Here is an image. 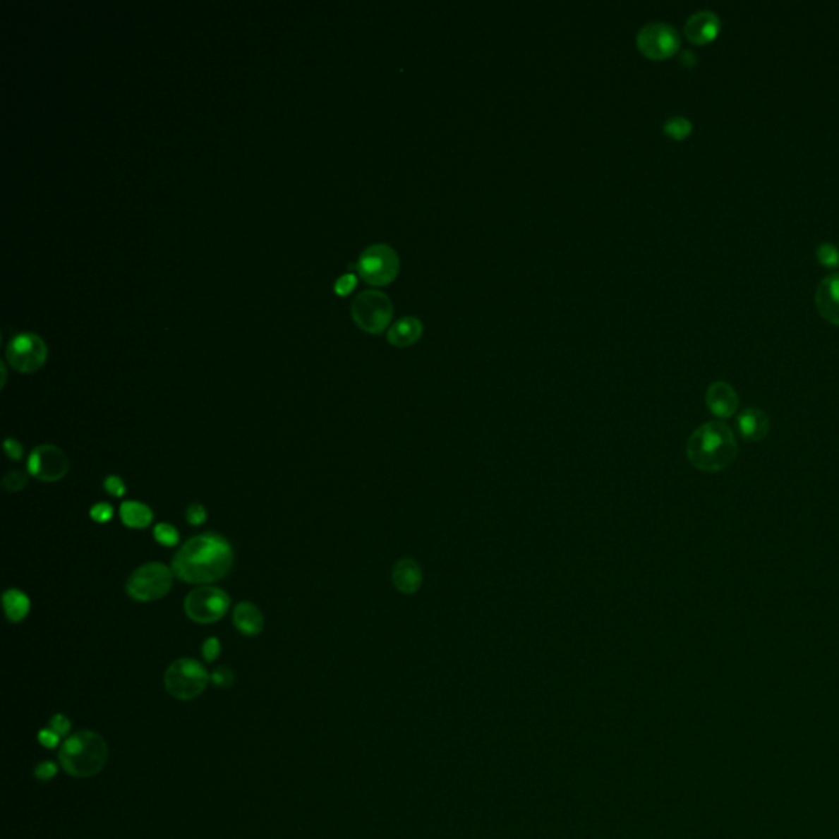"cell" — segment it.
<instances>
[{
	"label": "cell",
	"mask_w": 839,
	"mask_h": 839,
	"mask_svg": "<svg viewBox=\"0 0 839 839\" xmlns=\"http://www.w3.org/2000/svg\"><path fill=\"white\" fill-rule=\"evenodd\" d=\"M38 741L42 742V744L44 747H48V749H53V747H56V746L59 744L61 736L58 733H56V731L51 730V728H47V730L40 731V733H38Z\"/></svg>",
	"instance_id": "cell-33"
},
{
	"label": "cell",
	"mask_w": 839,
	"mask_h": 839,
	"mask_svg": "<svg viewBox=\"0 0 839 839\" xmlns=\"http://www.w3.org/2000/svg\"><path fill=\"white\" fill-rule=\"evenodd\" d=\"M4 449H5V452H7V456L10 457V459H13V461H18L23 457L22 445H20L18 441L13 438H7L4 441Z\"/></svg>",
	"instance_id": "cell-34"
},
{
	"label": "cell",
	"mask_w": 839,
	"mask_h": 839,
	"mask_svg": "<svg viewBox=\"0 0 839 839\" xmlns=\"http://www.w3.org/2000/svg\"><path fill=\"white\" fill-rule=\"evenodd\" d=\"M220 651H222V644L217 638L205 639V643H203V646H202L203 659H205L207 663H213V660L220 656Z\"/></svg>",
	"instance_id": "cell-30"
},
{
	"label": "cell",
	"mask_w": 839,
	"mask_h": 839,
	"mask_svg": "<svg viewBox=\"0 0 839 839\" xmlns=\"http://www.w3.org/2000/svg\"><path fill=\"white\" fill-rule=\"evenodd\" d=\"M664 131L665 135L670 136L672 140H685L692 133V121L680 115L670 116L664 123Z\"/></svg>",
	"instance_id": "cell-21"
},
{
	"label": "cell",
	"mask_w": 839,
	"mask_h": 839,
	"mask_svg": "<svg viewBox=\"0 0 839 839\" xmlns=\"http://www.w3.org/2000/svg\"><path fill=\"white\" fill-rule=\"evenodd\" d=\"M120 518H121V521H123V525H126L128 528H136V530H141V528H146L151 525L152 510L148 505H146V503L130 500V502L121 503Z\"/></svg>",
	"instance_id": "cell-19"
},
{
	"label": "cell",
	"mask_w": 839,
	"mask_h": 839,
	"mask_svg": "<svg viewBox=\"0 0 839 839\" xmlns=\"http://www.w3.org/2000/svg\"><path fill=\"white\" fill-rule=\"evenodd\" d=\"M172 569L161 562H148L136 569L126 581V593L138 602L159 600L171 591Z\"/></svg>",
	"instance_id": "cell-7"
},
{
	"label": "cell",
	"mask_w": 839,
	"mask_h": 839,
	"mask_svg": "<svg viewBox=\"0 0 839 839\" xmlns=\"http://www.w3.org/2000/svg\"><path fill=\"white\" fill-rule=\"evenodd\" d=\"M4 610L12 623H18L30 612V598L22 591L10 588L4 593Z\"/></svg>",
	"instance_id": "cell-20"
},
{
	"label": "cell",
	"mask_w": 839,
	"mask_h": 839,
	"mask_svg": "<svg viewBox=\"0 0 839 839\" xmlns=\"http://www.w3.org/2000/svg\"><path fill=\"white\" fill-rule=\"evenodd\" d=\"M685 37L695 44H705L713 42L720 33V18L711 10H700L692 15L685 22Z\"/></svg>",
	"instance_id": "cell-15"
},
{
	"label": "cell",
	"mask_w": 839,
	"mask_h": 839,
	"mask_svg": "<svg viewBox=\"0 0 839 839\" xmlns=\"http://www.w3.org/2000/svg\"><path fill=\"white\" fill-rule=\"evenodd\" d=\"M210 675L195 659H177L167 668L164 685L167 694L177 700H192L205 690Z\"/></svg>",
	"instance_id": "cell-4"
},
{
	"label": "cell",
	"mask_w": 839,
	"mask_h": 839,
	"mask_svg": "<svg viewBox=\"0 0 839 839\" xmlns=\"http://www.w3.org/2000/svg\"><path fill=\"white\" fill-rule=\"evenodd\" d=\"M90 518L97 523L110 521L111 518H114V507H111L110 503H104V502L95 503V505L90 508Z\"/></svg>",
	"instance_id": "cell-26"
},
{
	"label": "cell",
	"mask_w": 839,
	"mask_h": 839,
	"mask_svg": "<svg viewBox=\"0 0 839 839\" xmlns=\"http://www.w3.org/2000/svg\"><path fill=\"white\" fill-rule=\"evenodd\" d=\"M233 623L246 636H256L264 628V617L254 603L241 602L233 610Z\"/></svg>",
	"instance_id": "cell-18"
},
{
	"label": "cell",
	"mask_w": 839,
	"mask_h": 839,
	"mask_svg": "<svg viewBox=\"0 0 839 839\" xmlns=\"http://www.w3.org/2000/svg\"><path fill=\"white\" fill-rule=\"evenodd\" d=\"M394 315L390 298L380 291H364L351 305V317L366 333L379 334L389 327Z\"/></svg>",
	"instance_id": "cell-6"
},
{
	"label": "cell",
	"mask_w": 839,
	"mask_h": 839,
	"mask_svg": "<svg viewBox=\"0 0 839 839\" xmlns=\"http://www.w3.org/2000/svg\"><path fill=\"white\" fill-rule=\"evenodd\" d=\"M56 772H58V767H56L53 762L44 761V762H42V764L37 766V769H35V775H37V779H40V780H49L56 775Z\"/></svg>",
	"instance_id": "cell-32"
},
{
	"label": "cell",
	"mask_w": 839,
	"mask_h": 839,
	"mask_svg": "<svg viewBox=\"0 0 839 839\" xmlns=\"http://www.w3.org/2000/svg\"><path fill=\"white\" fill-rule=\"evenodd\" d=\"M392 584L397 591L405 595L418 592L423 584V572H421L420 564L411 557L397 561L392 569Z\"/></svg>",
	"instance_id": "cell-16"
},
{
	"label": "cell",
	"mask_w": 839,
	"mask_h": 839,
	"mask_svg": "<svg viewBox=\"0 0 839 839\" xmlns=\"http://www.w3.org/2000/svg\"><path fill=\"white\" fill-rule=\"evenodd\" d=\"M2 487L7 492H20L27 487V476L20 471H10L4 476Z\"/></svg>",
	"instance_id": "cell-24"
},
{
	"label": "cell",
	"mask_w": 839,
	"mask_h": 839,
	"mask_svg": "<svg viewBox=\"0 0 839 839\" xmlns=\"http://www.w3.org/2000/svg\"><path fill=\"white\" fill-rule=\"evenodd\" d=\"M59 762L69 775L85 779L94 777L104 769L109 747L105 740L94 731H79L71 735L61 744L58 752Z\"/></svg>",
	"instance_id": "cell-3"
},
{
	"label": "cell",
	"mask_w": 839,
	"mask_h": 839,
	"mask_svg": "<svg viewBox=\"0 0 839 839\" xmlns=\"http://www.w3.org/2000/svg\"><path fill=\"white\" fill-rule=\"evenodd\" d=\"M638 49L649 59H668L680 48V37L672 25L648 23L639 30L636 37Z\"/></svg>",
	"instance_id": "cell-10"
},
{
	"label": "cell",
	"mask_w": 839,
	"mask_h": 839,
	"mask_svg": "<svg viewBox=\"0 0 839 839\" xmlns=\"http://www.w3.org/2000/svg\"><path fill=\"white\" fill-rule=\"evenodd\" d=\"M104 487H105V490L114 497H123L126 492L125 482L121 481V477H119V476L107 477V479L104 481Z\"/></svg>",
	"instance_id": "cell-29"
},
{
	"label": "cell",
	"mask_w": 839,
	"mask_h": 839,
	"mask_svg": "<svg viewBox=\"0 0 839 839\" xmlns=\"http://www.w3.org/2000/svg\"><path fill=\"white\" fill-rule=\"evenodd\" d=\"M230 608V597L222 588L212 586L197 587L187 595L184 602L186 615L195 623H215L225 617Z\"/></svg>",
	"instance_id": "cell-9"
},
{
	"label": "cell",
	"mask_w": 839,
	"mask_h": 839,
	"mask_svg": "<svg viewBox=\"0 0 839 839\" xmlns=\"http://www.w3.org/2000/svg\"><path fill=\"white\" fill-rule=\"evenodd\" d=\"M735 431L725 421L715 420L699 426L687 441V459L701 472H721L738 457Z\"/></svg>",
	"instance_id": "cell-2"
},
{
	"label": "cell",
	"mask_w": 839,
	"mask_h": 839,
	"mask_svg": "<svg viewBox=\"0 0 839 839\" xmlns=\"http://www.w3.org/2000/svg\"><path fill=\"white\" fill-rule=\"evenodd\" d=\"M152 535H155V540L157 543H161L162 546H166V548L176 546V544L181 540L179 531L176 530V526L169 525V523H159V525H156Z\"/></svg>",
	"instance_id": "cell-22"
},
{
	"label": "cell",
	"mask_w": 839,
	"mask_h": 839,
	"mask_svg": "<svg viewBox=\"0 0 839 839\" xmlns=\"http://www.w3.org/2000/svg\"><path fill=\"white\" fill-rule=\"evenodd\" d=\"M423 334V323L415 317H405L395 322L387 332V342L397 348H409Z\"/></svg>",
	"instance_id": "cell-17"
},
{
	"label": "cell",
	"mask_w": 839,
	"mask_h": 839,
	"mask_svg": "<svg viewBox=\"0 0 839 839\" xmlns=\"http://www.w3.org/2000/svg\"><path fill=\"white\" fill-rule=\"evenodd\" d=\"M736 431L744 441L749 443H759L766 440V436L771 431V418L764 410L761 409H751L742 410L736 416Z\"/></svg>",
	"instance_id": "cell-13"
},
{
	"label": "cell",
	"mask_w": 839,
	"mask_h": 839,
	"mask_svg": "<svg viewBox=\"0 0 839 839\" xmlns=\"http://www.w3.org/2000/svg\"><path fill=\"white\" fill-rule=\"evenodd\" d=\"M706 409L718 420H728L736 415L740 405V397L728 382L718 380L706 389L705 394Z\"/></svg>",
	"instance_id": "cell-12"
},
{
	"label": "cell",
	"mask_w": 839,
	"mask_h": 839,
	"mask_svg": "<svg viewBox=\"0 0 839 839\" xmlns=\"http://www.w3.org/2000/svg\"><path fill=\"white\" fill-rule=\"evenodd\" d=\"M356 269L361 279L369 286L382 287L395 281L400 271V258L392 246L378 243L364 249Z\"/></svg>",
	"instance_id": "cell-5"
},
{
	"label": "cell",
	"mask_w": 839,
	"mask_h": 839,
	"mask_svg": "<svg viewBox=\"0 0 839 839\" xmlns=\"http://www.w3.org/2000/svg\"><path fill=\"white\" fill-rule=\"evenodd\" d=\"M815 303L823 318L839 327V272L830 274L818 284Z\"/></svg>",
	"instance_id": "cell-14"
},
{
	"label": "cell",
	"mask_w": 839,
	"mask_h": 839,
	"mask_svg": "<svg viewBox=\"0 0 839 839\" xmlns=\"http://www.w3.org/2000/svg\"><path fill=\"white\" fill-rule=\"evenodd\" d=\"M49 728L53 730V731H56V733H58L61 736V738H63V736L69 735V731H71V721H69L68 716L58 713V715H54L53 718H51Z\"/></svg>",
	"instance_id": "cell-31"
},
{
	"label": "cell",
	"mask_w": 839,
	"mask_h": 839,
	"mask_svg": "<svg viewBox=\"0 0 839 839\" xmlns=\"http://www.w3.org/2000/svg\"><path fill=\"white\" fill-rule=\"evenodd\" d=\"M356 284H358V279H356L354 274H343V276L334 282V292H337L338 296L344 297L351 294V291L356 287Z\"/></svg>",
	"instance_id": "cell-27"
},
{
	"label": "cell",
	"mask_w": 839,
	"mask_h": 839,
	"mask_svg": "<svg viewBox=\"0 0 839 839\" xmlns=\"http://www.w3.org/2000/svg\"><path fill=\"white\" fill-rule=\"evenodd\" d=\"M816 258L818 261H820L823 266H828V267H835L839 264V251L835 245H831V243H823L816 248Z\"/></svg>",
	"instance_id": "cell-23"
},
{
	"label": "cell",
	"mask_w": 839,
	"mask_h": 839,
	"mask_svg": "<svg viewBox=\"0 0 839 839\" xmlns=\"http://www.w3.org/2000/svg\"><path fill=\"white\" fill-rule=\"evenodd\" d=\"M186 518L191 525H194V526L202 525V523H205V520H207L205 507L200 505V503H192V505L187 508Z\"/></svg>",
	"instance_id": "cell-28"
},
{
	"label": "cell",
	"mask_w": 839,
	"mask_h": 839,
	"mask_svg": "<svg viewBox=\"0 0 839 839\" xmlns=\"http://www.w3.org/2000/svg\"><path fill=\"white\" fill-rule=\"evenodd\" d=\"M5 358L15 370L32 374L47 363L48 346L37 333H18L7 344Z\"/></svg>",
	"instance_id": "cell-8"
},
{
	"label": "cell",
	"mask_w": 839,
	"mask_h": 839,
	"mask_svg": "<svg viewBox=\"0 0 839 839\" xmlns=\"http://www.w3.org/2000/svg\"><path fill=\"white\" fill-rule=\"evenodd\" d=\"M69 461L63 449L53 445L35 447L28 457V472L43 482L61 481L68 474Z\"/></svg>",
	"instance_id": "cell-11"
},
{
	"label": "cell",
	"mask_w": 839,
	"mask_h": 839,
	"mask_svg": "<svg viewBox=\"0 0 839 839\" xmlns=\"http://www.w3.org/2000/svg\"><path fill=\"white\" fill-rule=\"evenodd\" d=\"M210 680L217 685V687L227 689V687H230V685L233 684V680H235V674H233V670L228 668H218L210 674Z\"/></svg>",
	"instance_id": "cell-25"
},
{
	"label": "cell",
	"mask_w": 839,
	"mask_h": 839,
	"mask_svg": "<svg viewBox=\"0 0 839 839\" xmlns=\"http://www.w3.org/2000/svg\"><path fill=\"white\" fill-rule=\"evenodd\" d=\"M233 566V549L225 538L205 533L191 538L172 559V572L189 584H210L225 577Z\"/></svg>",
	"instance_id": "cell-1"
}]
</instances>
